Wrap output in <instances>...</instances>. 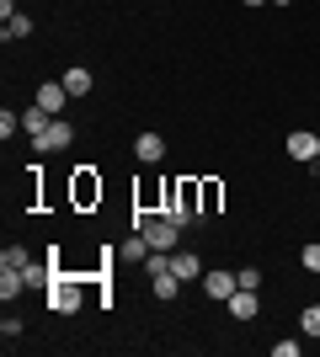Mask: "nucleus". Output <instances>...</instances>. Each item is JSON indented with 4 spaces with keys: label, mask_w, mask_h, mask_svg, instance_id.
<instances>
[{
    "label": "nucleus",
    "mask_w": 320,
    "mask_h": 357,
    "mask_svg": "<svg viewBox=\"0 0 320 357\" xmlns=\"http://www.w3.org/2000/svg\"><path fill=\"white\" fill-rule=\"evenodd\" d=\"M134 229L150 240V251H176L182 245V224L166 213H134Z\"/></svg>",
    "instance_id": "nucleus-1"
},
{
    "label": "nucleus",
    "mask_w": 320,
    "mask_h": 357,
    "mask_svg": "<svg viewBox=\"0 0 320 357\" xmlns=\"http://www.w3.org/2000/svg\"><path fill=\"white\" fill-rule=\"evenodd\" d=\"M48 310L54 314H75L80 310V283H70L64 272H54V283H48Z\"/></svg>",
    "instance_id": "nucleus-2"
},
{
    "label": "nucleus",
    "mask_w": 320,
    "mask_h": 357,
    "mask_svg": "<svg viewBox=\"0 0 320 357\" xmlns=\"http://www.w3.org/2000/svg\"><path fill=\"white\" fill-rule=\"evenodd\" d=\"M75 144V128H70V123H48L43 134H32V149H38V155H59V149H70Z\"/></svg>",
    "instance_id": "nucleus-3"
},
{
    "label": "nucleus",
    "mask_w": 320,
    "mask_h": 357,
    "mask_svg": "<svg viewBox=\"0 0 320 357\" xmlns=\"http://www.w3.org/2000/svg\"><path fill=\"white\" fill-rule=\"evenodd\" d=\"M283 149H289V160H299V165L320 160V139L310 134V128H294V134H289V144H283Z\"/></svg>",
    "instance_id": "nucleus-4"
},
{
    "label": "nucleus",
    "mask_w": 320,
    "mask_h": 357,
    "mask_svg": "<svg viewBox=\"0 0 320 357\" xmlns=\"http://www.w3.org/2000/svg\"><path fill=\"white\" fill-rule=\"evenodd\" d=\"M241 288V272H224V267H213V272H203V294L208 298H224L229 304V294Z\"/></svg>",
    "instance_id": "nucleus-5"
},
{
    "label": "nucleus",
    "mask_w": 320,
    "mask_h": 357,
    "mask_svg": "<svg viewBox=\"0 0 320 357\" xmlns=\"http://www.w3.org/2000/svg\"><path fill=\"white\" fill-rule=\"evenodd\" d=\"M229 314H235V320H257L261 314V298H257V288H235V294H229Z\"/></svg>",
    "instance_id": "nucleus-6"
},
{
    "label": "nucleus",
    "mask_w": 320,
    "mask_h": 357,
    "mask_svg": "<svg viewBox=\"0 0 320 357\" xmlns=\"http://www.w3.org/2000/svg\"><path fill=\"white\" fill-rule=\"evenodd\" d=\"M134 155H139L144 165H160V160H166V139L155 134V128H144V134L134 139Z\"/></svg>",
    "instance_id": "nucleus-7"
},
{
    "label": "nucleus",
    "mask_w": 320,
    "mask_h": 357,
    "mask_svg": "<svg viewBox=\"0 0 320 357\" xmlns=\"http://www.w3.org/2000/svg\"><path fill=\"white\" fill-rule=\"evenodd\" d=\"M64 102H70V91H64V80H48V86H38V107H43L48 118H59Z\"/></svg>",
    "instance_id": "nucleus-8"
},
{
    "label": "nucleus",
    "mask_w": 320,
    "mask_h": 357,
    "mask_svg": "<svg viewBox=\"0 0 320 357\" xmlns=\"http://www.w3.org/2000/svg\"><path fill=\"white\" fill-rule=\"evenodd\" d=\"M102 197V181H96V165H80L75 171V203H96Z\"/></svg>",
    "instance_id": "nucleus-9"
},
{
    "label": "nucleus",
    "mask_w": 320,
    "mask_h": 357,
    "mask_svg": "<svg viewBox=\"0 0 320 357\" xmlns=\"http://www.w3.org/2000/svg\"><path fill=\"white\" fill-rule=\"evenodd\" d=\"M64 91H70V96H91V91H96L91 70H86V64H75V70H64Z\"/></svg>",
    "instance_id": "nucleus-10"
},
{
    "label": "nucleus",
    "mask_w": 320,
    "mask_h": 357,
    "mask_svg": "<svg viewBox=\"0 0 320 357\" xmlns=\"http://www.w3.org/2000/svg\"><path fill=\"white\" fill-rule=\"evenodd\" d=\"M144 256H150V240L134 229V240H123V245H118V261H134V267H144Z\"/></svg>",
    "instance_id": "nucleus-11"
},
{
    "label": "nucleus",
    "mask_w": 320,
    "mask_h": 357,
    "mask_svg": "<svg viewBox=\"0 0 320 357\" xmlns=\"http://www.w3.org/2000/svg\"><path fill=\"white\" fill-rule=\"evenodd\" d=\"M171 272H176L182 283H192V278H203V261H198V256H187V251H171Z\"/></svg>",
    "instance_id": "nucleus-12"
},
{
    "label": "nucleus",
    "mask_w": 320,
    "mask_h": 357,
    "mask_svg": "<svg viewBox=\"0 0 320 357\" xmlns=\"http://www.w3.org/2000/svg\"><path fill=\"white\" fill-rule=\"evenodd\" d=\"M27 32H32V16L27 11H16V16L0 22V38H6V43H11V38H27Z\"/></svg>",
    "instance_id": "nucleus-13"
},
{
    "label": "nucleus",
    "mask_w": 320,
    "mask_h": 357,
    "mask_svg": "<svg viewBox=\"0 0 320 357\" xmlns=\"http://www.w3.org/2000/svg\"><path fill=\"white\" fill-rule=\"evenodd\" d=\"M16 294H27V278L11 267H0V298H16Z\"/></svg>",
    "instance_id": "nucleus-14"
},
{
    "label": "nucleus",
    "mask_w": 320,
    "mask_h": 357,
    "mask_svg": "<svg viewBox=\"0 0 320 357\" xmlns=\"http://www.w3.org/2000/svg\"><path fill=\"white\" fill-rule=\"evenodd\" d=\"M150 283H155V298H182V278H176V272H160Z\"/></svg>",
    "instance_id": "nucleus-15"
},
{
    "label": "nucleus",
    "mask_w": 320,
    "mask_h": 357,
    "mask_svg": "<svg viewBox=\"0 0 320 357\" xmlns=\"http://www.w3.org/2000/svg\"><path fill=\"white\" fill-rule=\"evenodd\" d=\"M48 123H54V118H48V112H43V107H38V102H32L27 112H22V128H27V134H43Z\"/></svg>",
    "instance_id": "nucleus-16"
},
{
    "label": "nucleus",
    "mask_w": 320,
    "mask_h": 357,
    "mask_svg": "<svg viewBox=\"0 0 320 357\" xmlns=\"http://www.w3.org/2000/svg\"><path fill=\"white\" fill-rule=\"evenodd\" d=\"M299 331H305V336H315V342H320V298H315V304H310L305 314H299Z\"/></svg>",
    "instance_id": "nucleus-17"
},
{
    "label": "nucleus",
    "mask_w": 320,
    "mask_h": 357,
    "mask_svg": "<svg viewBox=\"0 0 320 357\" xmlns=\"http://www.w3.org/2000/svg\"><path fill=\"white\" fill-rule=\"evenodd\" d=\"M27 261H32V256L22 251V245H6V251H0V267H11V272H22Z\"/></svg>",
    "instance_id": "nucleus-18"
},
{
    "label": "nucleus",
    "mask_w": 320,
    "mask_h": 357,
    "mask_svg": "<svg viewBox=\"0 0 320 357\" xmlns=\"http://www.w3.org/2000/svg\"><path fill=\"white\" fill-rule=\"evenodd\" d=\"M299 261H305V272H315V278H320V240H310L305 251H299Z\"/></svg>",
    "instance_id": "nucleus-19"
},
{
    "label": "nucleus",
    "mask_w": 320,
    "mask_h": 357,
    "mask_svg": "<svg viewBox=\"0 0 320 357\" xmlns=\"http://www.w3.org/2000/svg\"><path fill=\"white\" fill-rule=\"evenodd\" d=\"M16 128H22V112H11V107H6V112H0V139H11Z\"/></svg>",
    "instance_id": "nucleus-20"
},
{
    "label": "nucleus",
    "mask_w": 320,
    "mask_h": 357,
    "mask_svg": "<svg viewBox=\"0 0 320 357\" xmlns=\"http://www.w3.org/2000/svg\"><path fill=\"white\" fill-rule=\"evenodd\" d=\"M219 197H224V192H219V181H203V213L219 208Z\"/></svg>",
    "instance_id": "nucleus-21"
},
{
    "label": "nucleus",
    "mask_w": 320,
    "mask_h": 357,
    "mask_svg": "<svg viewBox=\"0 0 320 357\" xmlns=\"http://www.w3.org/2000/svg\"><path fill=\"white\" fill-rule=\"evenodd\" d=\"M0 336H6V342H11V336H22V314H6V320H0Z\"/></svg>",
    "instance_id": "nucleus-22"
},
{
    "label": "nucleus",
    "mask_w": 320,
    "mask_h": 357,
    "mask_svg": "<svg viewBox=\"0 0 320 357\" xmlns=\"http://www.w3.org/2000/svg\"><path fill=\"white\" fill-rule=\"evenodd\" d=\"M241 288H261V272L257 267H241Z\"/></svg>",
    "instance_id": "nucleus-23"
},
{
    "label": "nucleus",
    "mask_w": 320,
    "mask_h": 357,
    "mask_svg": "<svg viewBox=\"0 0 320 357\" xmlns=\"http://www.w3.org/2000/svg\"><path fill=\"white\" fill-rule=\"evenodd\" d=\"M267 6H294V0H267Z\"/></svg>",
    "instance_id": "nucleus-24"
},
{
    "label": "nucleus",
    "mask_w": 320,
    "mask_h": 357,
    "mask_svg": "<svg viewBox=\"0 0 320 357\" xmlns=\"http://www.w3.org/2000/svg\"><path fill=\"white\" fill-rule=\"evenodd\" d=\"M241 6H267V0H241Z\"/></svg>",
    "instance_id": "nucleus-25"
}]
</instances>
